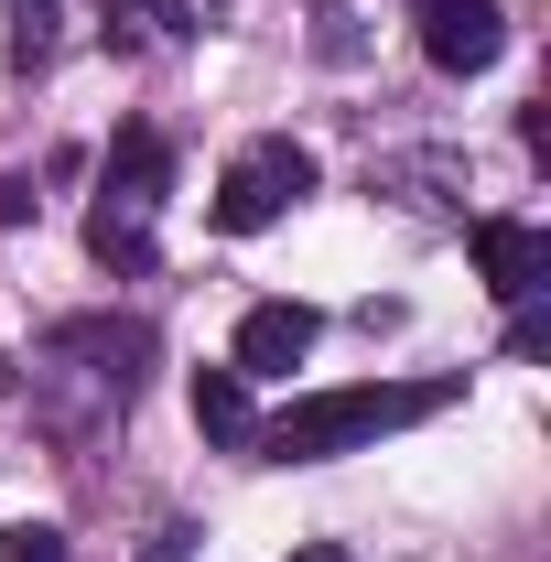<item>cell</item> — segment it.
<instances>
[{"label": "cell", "instance_id": "9c48e42d", "mask_svg": "<svg viewBox=\"0 0 551 562\" xmlns=\"http://www.w3.org/2000/svg\"><path fill=\"white\" fill-rule=\"evenodd\" d=\"M184 33H195V0H109V55H151Z\"/></svg>", "mask_w": 551, "mask_h": 562}, {"label": "cell", "instance_id": "30bf717a", "mask_svg": "<svg viewBox=\"0 0 551 562\" xmlns=\"http://www.w3.org/2000/svg\"><path fill=\"white\" fill-rule=\"evenodd\" d=\"M44 55H55V0H11V66L33 76Z\"/></svg>", "mask_w": 551, "mask_h": 562}, {"label": "cell", "instance_id": "4fadbf2b", "mask_svg": "<svg viewBox=\"0 0 551 562\" xmlns=\"http://www.w3.org/2000/svg\"><path fill=\"white\" fill-rule=\"evenodd\" d=\"M292 562H346V552H325V541H314V552H292Z\"/></svg>", "mask_w": 551, "mask_h": 562}, {"label": "cell", "instance_id": "277c9868", "mask_svg": "<svg viewBox=\"0 0 551 562\" xmlns=\"http://www.w3.org/2000/svg\"><path fill=\"white\" fill-rule=\"evenodd\" d=\"M44 368H76L87 379V412H120L140 390V368H151V325H120V314H87V325H55L44 336Z\"/></svg>", "mask_w": 551, "mask_h": 562}, {"label": "cell", "instance_id": "7a4b0ae2", "mask_svg": "<svg viewBox=\"0 0 551 562\" xmlns=\"http://www.w3.org/2000/svg\"><path fill=\"white\" fill-rule=\"evenodd\" d=\"M162 184H173V140L162 131H120L109 162H98V206H87V249L109 271H151V216H162Z\"/></svg>", "mask_w": 551, "mask_h": 562}, {"label": "cell", "instance_id": "5b68a950", "mask_svg": "<svg viewBox=\"0 0 551 562\" xmlns=\"http://www.w3.org/2000/svg\"><path fill=\"white\" fill-rule=\"evenodd\" d=\"M412 22H421V55L443 76H486L508 55V11L497 0H412Z\"/></svg>", "mask_w": 551, "mask_h": 562}, {"label": "cell", "instance_id": "7c38bea8", "mask_svg": "<svg viewBox=\"0 0 551 562\" xmlns=\"http://www.w3.org/2000/svg\"><path fill=\"white\" fill-rule=\"evenodd\" d=\"M22 206H33V184H11V173H0V227H11Z\"/></svg>", "mask_w": 551, "mask_h": 562}, {"label": "cell", "instance_id": "8fae6325", "mask_svg": "<svg viewBox=\"0 0 551 562\" xmlns=\"http://www.w3.org/2000/svg\"><path fill=\"white\" fill-rule=\"evenodd\" d=\"M0 562H66V530H44V519L33 530H0Z\"/></svg>", "mask_w": 551, "mask_h": 562}, {"label": "cell", "instance_id": "ba28073f", "mask_svg": "<svg viewBox=\"0 0 551 562\" xmlns=\"http://www.w3.org/2000/svg\"><path fill=\"white\" fill-rule=\"evenodd\" d=\"M184 401H195V432H206V443H249V432H260L249 379H238V368H195V390H184Z\"/></svg>", "mask_w": 551, "mask_h": 562}, {"label": "cell", "instance_id": "52a82bcc", "mask_svg": "<svg viewBox=\"0 0 551 562\" xmlns=\"http://www.w3.org/2000/svg\"><path fill=\"white\" fill-rule=\"evenodd\" d=\"M314 357V303H249V325H238V379H292Z\"/></svg>", "mask_w": 551, "mask_h": 562}, {"label": "cell", "instance_id": "8992f818", "mask_svg": "<svg viewBox=\"0 0 551 562\" xmlns=\"http://www.w3.org/2000/svg\"><path fill=\"white\" fill-rule=\"evenodd\" d=\"M465 238H476V271H486V292H497V303H541V281H551V238L530 227V216H476Z\"/></svg>", "mask_w": 551, "mask_h": 562}, {"label": "cell", "instance_id": "6da1fadb", "mask_svg": "<svg viewBox=\"0 0 551 562\" xmlns=\"http://www.w3.org/2000/svg\"><path fill=\"white\" fill-rule=\"evenodd\" d=\"M443 401H454L443 379H432V390H314V401L271 412L249 443H260V465H336V454L379 443V432H401V422H432Z\"/></svg>", "mask_w": 551, "mask_h": 562}, {"label": "cell", "instance_id": "3957f363", "mask_svg": "<svg viewBox=\"0 0 551 562\" xmlns=\"http://www.w3.org/2000/svg\"><path fill=\"white\" fill-rule=\"evenodd\" d=\"M303 195H314V151H303V140H249V151L216 173V227H227V238H260V227L292 216Z\"/></svg>", "mask_w": 551, "mask_h": 562}]
</instances>
